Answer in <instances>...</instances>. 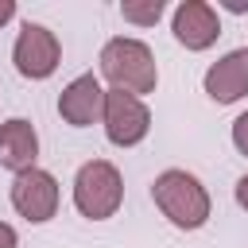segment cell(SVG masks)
<instances>
[{
	"mask_svg": "<svg viewBox=\"0 0 248 248\" xmlns=\"http://www.w3.org/2000/svg\"><path fill=\"white\" fill-rule=\"evenodd\" d=\"M232 194H236V205H240V209H248V174H244V178H236V190H232Z\"/></svg>",
	"mask_w": 248,
	"mask_h": 248,
	"instance_id": "cell-14",
	"label": "cell"
},
{
	"mask_svg": "<svg viewBox=\"0 0 248 248\" xmlns=\"http://www.w3.org/2000/svg\"><path fill=\"white\" fill-rule=\"evenodd\" d=\"M16 244H19V236H16V229L0 221V248H16Z\"/></svg>",
	"mask_w": 248,
	"mask_h": 248,
	"instance_id": "cell-13",
	"label": "cell"
},
{
	"mask_svg": "<svg viewBox=\"0 0 248 248\" xmlns=\"http://www.w3.org/2000/svg\"><path fill=\"white\" fill-rule=\"evenodd\" d=\"M163 0H124L120 4V16L128 19V23H136V27H155L159 23V16H163Z\"/></svg>",
	"mask_w": 248,
	"mask_h": 248,
	"instance_id": "cell-11",
	"label": "cell"
},
{
	"mask_svg": "<svg viewBox=\"0 0 248 248\" xmlns=\"http://www.w3.org/2000/svg\"><path fill=\"white\" fill-rule=\"evenodd\" d=\"M170 31L186 50H205L221 35V16L205 0H182L174 8V16H170Z\"/></svg>",
	"mask_w": 248,
	"mask_h": 248,
	"instance_id": "cell-8",
	"label": "cell"
},
{
	"mask_svg": "<svg viewBox=\"0 0 248 248\" xmlns=\"http://www.w3.org/2000/svg\"><path fill=\"white\" fill-rule=\"evenodd\" d=\"M101 112H105V85H101L97 74H78V78L58 93V116H62L70 128L101 124Z\"/></svg>",
	"mask_w": 248,
	"mask_h": 248,
	"instance_id": "cell-7",
	"label": "cell"
},
{
	"mask_svg": "<svg viewBox=\"0 0 248 248\" xmlns=\"http://www.w3.org/2000/svg\"><path fill=\"white\" fill-rule=\"evenodd\" d=\"M12 62H16V70H19L27 81H46V78L58 70V62H62V43H58V35H54L50 27L27 19V23L19 27V35H16Z\"/></svg>",
	"mask_w": 248,
	"mask_h": 248,
	"instance_id": "cell-4",
	"label": "cell"
},
{
	"mask_svg": "<svg viewBox=\"0 0 248 248\" xmlns=\"http://www.w3.org/2000/svg\"><path fill=\"white\" fill-rule=\"evenodd\" d=\"M105 136L116 147H136L147 140L151 132V108L143 105V97L120 93V89H105V112H101Z\"/></svg>",
	"mask_w": 248,
	"mask_h": 248,
	"instance_id": "cell-5",
	"label": "cell"
},
{
	"mask_svg": "<svg viewBox=\"0 0 248 248\" xmlns=\"http://www.w3.org/2000/svg\"><path fill=\"white\" fill-rule=\"evenodd\" d=\"M58 198H62L58 178L50 170H43V167H31V170L12 178V205L31 225H46L58 213Z\"/></svg>",
	"mask_w": 248,
	"mask_h": 248,
	"instance_id": "cell-6",
	"label": "cell"
},
{
	"mask_svg": "<svg viewBox=\"0 0 248 248\" xmlns=\"http://www.w3.org/2000/svg\"><path fill=\"white\" fill-rule=\"evenodd\" d=\"M232 147L248 159V112H240V116L232 120Z\"/></svg>",
	"mask_w": 248,
	"mask_h": 248,
	"instance_id": "cell-12",
	"label": "cell"
},
{
	"mask_svg": "<svg viewBox=\"0 0 248 248\" xmlns=\"http://www.w3.org/2000/svg\"><path fill=\"white\" fill-rule=\"evenodd\" d=\"M101 78L120 89V93H132V97H143L159 85V70H155V54L143 39H132V35H116L101 46Z\"/></svg>",
	"mask_w": 248,
	"mask_h": 248,
	"instance_id": "cell-2",
	"label": "cell"
},
{
	"mask_svg": "<svg viewBox=\"0 0 248 248\" xmlns=\"http://www.w3.org/2000/svg\"><path fill=\"white\" fill-rule=\"evenodd\" d=\"M225 8L236 12V16H244V12H248V0H225Z\"/></svg>",
	"mask_w": 248,
	"mask_h": 248,
	"instance_id": "cell-16",
	"label": "cell"
},
{
	"mask_svg": "<svg viewBox=\"0 0 248 248\" xmlns=\"http://www.w3.org/2000/svg\"><path fill=\"white\" fill-rule=\"evenodd\" d=\"M151 198H155L159 213H163L174 229H186V232L202 229V225L209 221V213H213V202H209V190L202 186V178L190 174V170H178V167L155 174Z\"/></svg>",
	"mask_w": 248,
	"mask_h": 248,
	"instance_id": "cell-1",
	"label": "cell"
},
{
	"mask_svg": "<svg viewBox=\"0 0 248 248\" xmlns=\"http://www.w3.org/2000/svg\"><path fill=\"white\" fill-rule=\"evenodd\" d=\"M39 159V132L31 120L23 116H12L0 124V167L12 170V174H23L31 170Z\"/></svg>",
	"mask_w": 248,
	"mask_h": 248,
	"instance_id": "cell-10",
	"label": "cell"
},
{
	"mask_svg": "<svg viewBox=\"0 0 248 248\" xmlns=\"http://www.w3.org/2000/svg\"><path fill=\"white\" fill-rule=\"evenodd\" d=\"M12 16H16V0H0V27H4Z\"/></svg>",
	"mask_w": 248,
	"mask_h": 248,
	"instance_id": "cell-15",
	"label": "cell"
},
{
	"mask_svg": "<svg viewBox=\"0 0 248 248\" xmlns=\"http://www.w3.org/2000/svg\"><path fill=\"white\" fill-rule=\"evenodd\" d=\"M120 202H124V178H120L116 163L89 159V163L78 167V174H74V205H78L81 217L108 221V217H116Z\"/></svg>",
	"mask_w": 248,
	"mask_h": 248,
	"instance_id": "cell-3",
	"label": "cell"
},
{
	"mask_svg": "<svg viewBox=\"0 0 248 248\" xmlns=\"http://www.w3.org/2000/svg\"><path fill=\"white\" fill-rule=\"evenodd\" d=\"M205 93L217 105H232L240 97H248V46H236L229 54H221L209 70H205Z\"/></svg>",
	"mask_w": 248,
	"mask_h": 248,
	"instance_id": "cell-9",
	"label": "cell"
}]
</instances>
